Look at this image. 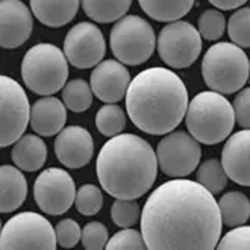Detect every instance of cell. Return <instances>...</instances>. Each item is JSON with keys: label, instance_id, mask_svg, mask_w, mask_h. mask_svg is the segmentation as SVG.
<instances>
[{"label": "cell", "instance_id": "14", "mask_svg": "<svg viewBox=\"0 0 250 250\" xmlns=\"http://www.w3.org/2000/svg\"><path fill=\"white\" fill-rule=\"evenodd\" d=\"M32 12L20 0L0 2V44L3 49H17L32 34Z\"/></svg>", "mask_w": 250, "mask_h": 250}, {"label": "cell", "instance_id": "37", "mask_svg": "<svg viewBox=\"0 0 250 250\" xmlns=\"http://www.w3.org/2000/svg\"><path fill=\"white\" fill-rule=\"evenodd\" d=\"M208 2L220 11H232L243 6L247 0H208Z\"/></svg>", "mask_w": 250, "mask_h": 250}, {"label": "cell", "instance_id": "36", "mask_svg": "<svg viewBox=\"0 0 250 250\" xmlns=\"http://www.w3.org/2000/svg\"><path fill=\"white\" fill-rule=\"evenodd\" d=\"M233 111H235V120L244 129H250V86L235 97L233 100Z\"/></svg>", "mask_w": 250, "mask_h": 250}, {"label": "cell", "instance_id": "19", "mask_svg": "<svg viewBox=\"0 0 250 250\" xmlns=\"http://www.w3.org/2000/svg\"><path fill=\"white\" fill-rule=\"evenodd\" d=\"M34 16L47 27H62L78 14L81 0H29Z\"/></svg>", "mask_w": 250, "mask_h": 250}, {"label": "cell", "instance_id": "29", "mask_svg": "<svg viewBox=\"0 0 250 250\" xmlns=\"http://www.w3.org/2000/svg\"><path fill=\"white\" fill-rule=\"evenodd\" d=\"M141 208L134 199H115L111 208V218L115 226L132 228L138 223Z\"/></svg>", "mask_w": 250, "mask_h": 250}, {"label": "cell", "instance_id": "16", "mask_svg": "<svg viewBox=\"0 0 250 250\" xmlns=\"http://www.w3.org/2000/svg\"><path fill=\"white\" fill-rule=\"evenodd\" d=\"M55 153L60 163L67 168H81L91 161L94 141L85 127H64L55 140Z\"/></svg>", "mask_w": 250, "mask_h": 250}, {"label": "cell", "instance_id": "21", "mask_svg": "<svg viewBox=\"0 0 250 250\" xmlns=\"http://www.w3.org/2000/svg\"><path fill=\"white\" fill-rule=\"evenodd\" d=\"M12 161L23 171L41 170L47 159V147L37 135H23L12 147Z\"/></svg>", "mask_w": 250, "mask_h": 250}, {"label": "cell", "instance_id": "35", "mask_svg": "<svg viewBox=\"0 0 250 250\" xmlns=\"http://www.w3.org/2000/svg\"><path fill=\"white\" fill-rule=\"evenodd\" d=\"M55 230H56L58 244H60L61 247H64V249L75 247L81 241V237H82L81 226L71 218L61 220V222L56 225Z\"/></svg>", "mask_w": 250, "mask_h": 250}, {"label": "cell", "instance_id": "2", "mask_svg": "<svg viewBox=\"0 0 250 250\" xmlns=\"http://www.w3.org/2000/svg\"><path fill=\"white\" fill-rule=\"evenodd\" d=\"M130 122L150 135L173 132L185 119L188 91L182 79L168 68H146L130 81L126 93Z\"/></svg>", "mask_w": 250, "mask_h": 250}, {"label": "cell", "instance_id": "11", "mask_svg": "<svg viewBox=\"0 0 250 250\" xmlns=\"http://www.w3.org/2000/svg\"><path fill=\"white\" fill-rule=\"evenodd\" d=\"M158 166L170 178H185L193 173L202 158L200 143L185 132H170L156 147Z\"/></svg>", "mask_w": 250, "mask_h": 250}, {"label": "cell", "instance_id": "28", "mask_svg": "<svg viewBox=\"0 0 250 250\" xmlns=\"http://www.w3.org/2000/svg\"><path fill=\"white\" fill-rule=\"evenodd\" d=\"M228 34L233 44L240 47H250V8H240L228 21Z\"/></svg>", "mask_w": 250, "mask_h": 250}, {"label": "cell", "instance_id": "5", "mask_svg": "<svg viewBox=\"0 0 250 250\" xmlns=\"http://www.w3.org/2000/svg\"><path fill=\"white\" fill-rule=\"evenodd\" d=\"M203 81L212 91L233 94L246 85L250 61L246 52L233 42H217L208 49L202 61Z\"/></svg>", "mask_w": 250, "mask_h": 250}, {"label": "cell", "instance_id": "13", "mask_svg": "<svg viewBox=\"0 0 250 250\" xmlns=\"http://www.w3.org/2000/svg\"><path fill=\"white\" fill-rule=\"evenodd\" d=\"M64 53L73 67L81 70L91 68L105 58V37L96 24L88 21L78 23L65 35Z\"/></svg>", "mask_w": 250, "mask_h": 250}, {"label": "cell", "instance_id": "22", "mask_svg": "<svg viewBox=\"0 0 250 250\" xmlns=\"http://www.w3.org/2000/svg\"><path fill=\"white\" fill-rule=\"evenodd\" d=\"M196 0H138L141 9L150 19L171 23L182 19L193 9Z\"/></svg>", "mask_w": 250, "mask_h": 250}, {"label": "cell", "instance_id": "10", "mask_svg": "<svg viewBox=\"0 0 250 250\" xmlns=\"http://www.w3.org/2000/svg\"><path fill=\"white\" fill-rule=\"evenodd\" d=\"M202 52V35L188 21L176 20L161 29L158 53L168 67L187 68L197 61Z\"/></svg>", "mask_w": 250, "mask_h": 250}, {"label": "cell", "instance_id": "26", "mask_svg": "<svg viewBox=\"0 0 250 250\" xmlns=\"http://www.w3.org/2000/svg\"><path fill=\"white\" fill-rule=\"evenodd\" d=\"M197 182L211 191L212 194L222 193L228 184V174L223 168L222 161L208 159L202 163L197 170Z\"/></svg>", "mask_w": 250, "mask_h": 250}, {"label": "cell", "instance_id": "33", "mask_svg": "<svg viewBox=\"0 0 250 250\" xmlns=\"http://www.w3.org/2000/svg\"><path fill=\"white\" fill-rule=\"evenodd\" d=\"M82 246L86 250H102L105 249L109 237H108V229L105 225L99 222L86 223L82 229V237H81Z\"/></svg>", "mask_w": 250, "mask_h": 250}, {"label": "cell", "instance_id": "6", "mask_svg": "<svg viewBox=\"0 0 250 250\" xmlns=\"http://www.w3.org/2000/svg\"><path fill=\"white\" fill-rule=\"evenodd\" d=\"M24 85L35 94L52 96L65 86L68 78V60L65 53L49 42L31 47L21 62Z\"/></svg>", "mask_w": 250, "mask_h": 250}, {"label": "cell", "instance_id": "34", "mask_svg": "<svg viewBox=\"0 0 250 250\" xmlns=\"http://www.w3.org/2000/svg\"><path fill=\"white\" fill-rule=\"evenodd\" d=\"M220 250H250V226H235L218 241Z\"/></svg>", "mask_w": 250, "mask_h": 250}, {"label": "cell", "instance_id": "23", "mask_svg": "<svg viewBox=\"0 0 250 250\" xmlns=\"http://www.w3.org/2000/svg\"><path fill=\"white\" fill-rule=\"evenodd\" d=\"M82 9L93 21L114 23L126 16L132 0H81Z\"/></svg>", "mask_w": 250, "mask_h": 250}, {"label": "cell", "instance_id": "7", "mask_svg": "<svg viewBox=\"0 0 250 250\" xmlns=\"http://www.w3.org/2000/svg\"><path fill=\"white\" fill-rule=\"evenodd\" d=\"M109 41L117 61L132 67L149 61L156 47L153 27L138 16H125L115 21Z\"/></svg>", "mask_w": 250, "mask_h": 250}, {"label": "cell", "instance_id": "1", "mask_svg": "<svg viewBox=\"0 0 250 250\" xmlns=\"http://www.w3.org/2000/svg\"><path fill=\"white\" fill-rule=\"evenodd\" d=\"M222 228L214 194L181 178L159 185L141 212V233L150 250H212Z\"/></svg>", "mask_w": 250, "mask_h": 250}, {"label": "cell", "instance_id": "25", "mask_svg": "<svg viewBox=\"0 0 250 250\" xmlns=\"http://www.w3.org/2000/svg\"><path fill=\"white\" fill-rule=\"evenodd\" d=\"M91 85L83 79H73L62 88V102L73 112H85L93 104Z\"/></svg>", "mask_w": 250, "mask_h": 250}, {"label": "cell", "instance_id": "8", "mask_svg": "<svg viewBox=\"0 0 250 250\" xmlns=\"http://www.w3.org/2000/svg\"><path fill=\"white\" fill-rule=\"evenodd\" d=\"M56 230L37 212H20L9 218L0 233L2 250H55Z\"/></svg>", "mask_w": 250, "mask_h": 250}, {"label": "cell", "instance_id": "30", "mask_svg": "<svg viewBox=\"0 0 250 250\" xmlns=\"http://www.w3.org/2000/svg\"><path fill=\"white\" fill-rule=\"evenodd\" d=\"M75 205L78 212H81L82 215H96L102 207H104V194H102V189L93 184H86L82 185L78 193H76V199H75Z\"/></svg>", "mask_w": 250, "mask_h": 250}, {"label": "cell", "instance_id": "4", "mask_svg": "<svg viewBox=\"0 0 250 250\" xmlns=\"http://www.w3.org/2000/svg\"><path fill=\"white\" fill-rule=\"evenodd\" d=\"M235 111L230 102L217 91H202L189 102L185 125L199 143L218 144L225 141L235 126Z\"/></svg>", "mask_w": 250, "mask_h": 250}, {"label": "cell", "instance_id": "20", "mask_svg": "<svg viewBox=\"0 0 250 250\" xmlns=\"http://www.w3.org/2000/svg\"><path fill=\"white\" fill-rule=\"evenodd\" d=\"M27 196V184L21 170L16 166L0 167V211L19 209Z\"/></svg>", "mask_w": 250, "mask_h": 250}, {"label": "cell", "instance_id": "12", "mask_svg": "<svg viewBox=\"0 0 250 250\" xmlns=\"http://www.w3.org/2000/svg\"><path fill=\"white\" fill-rule=\"evenodd\" d=\"M76 193L68 171L55 167L41 171L34 185V199L40 209L49 215L65 214L75 203Z\"/></svg>", "mask_w": 250, "mask_h": 250}, {"label": "cell", "instance_id": "32", "mask_svg": "<svg viewBox=\"0 0 250 250\" xmlns=\"http://www.w3.org/2000/svg\"><path fill=\"white\" fill-rule=\"evenodd\" d=\"M106 249L108 250H143L147 249V246L141 232L135 229L123 228V230L117 232L114 237L109 238Z\"/></svg>", "mask_w": 250, "mask_h": 250}, {"label": "cell", "instance_id": "18", "mask_svg": "<svg viewBox=\"0 0 250 250\" xmlns=\"http://www.w3.org/2000/svg\"><path fill=\"white\" fill-rule=\"evenodd\" d=\"M67 120V106L56 97L37 100L31 111V126L41 137H53L64 129Z\"/></svg>", "mask_w": 250, "mask_h": 250}, {"label": "cell", "instance_id": "9", "mask_svg": "<svg viewBox=\"0 0 250 250\" xmlns=\"http://www.w3.org/2000/svg\"><path fill=\"white\" fill-rule=\"evenodd\" d=\"M31 111L23 86L12 78H0V147L16 144L23 137Z\"/></svg>", "mask_w": 250, "mask_h": 250}, {"label": "cell", "instance_id": "31", "mask_svg": "<svg viewBox=\"0 0 250 250\" xmlns=\"http://www.w3.org/2000/svg\"><path fill=\"white\" fill-rule=\"evenodd\" d=\"M226 31V19L220 9H207L199 17V32L208 41H217Z\"/></svg>", "mask_w": 250, "mask_h": 250}, {"label": "cell", "instance_id": "24", "mask_svg": "<svg viewBox=\"0 0 250 250\" xmlns=\"http://www.w3.org/2000/svg\"><path fill=\"white\" fill-rule=\"evenodd\" d=\"M223 223L229 228L241 226L250 218V200L244 193L230 191L218 200Z\"/></svg>", "mask_w": 250, "mask_h": 250}, {"label": "cell", "instance_id": "3", "mask_svg": "<svg viewBox=\"0 0 250 250\" xmlns=\"http://www.w3.org/2000/svg\"><path fill=\"white\" fill-rule=\"evenodd\" d=\"M158 158L152 146L138 135L119 134L102 147L96 170L106 193L114 199H140L153 187Z\"/></svg>", "mask_w": 250, "mask_h": 250}, {"label": "cell", "instance_id": "27", "mask_svg": "<svg viewBox=\"0 0 250 250\" xmlns=\"http://www.w3.org/2000/svg\"><path fill=\"white\" fill-rule=\"evenodd\" d=\"M126 126V114L117 105H105L97 111L96 115V127L105 137H115L122 134Z\"/></svg>", "mask_w": 250, "mask_h": 250}, {"label": "cell", "instance_id": "15", "mask_svg": "<svg viewBox=\"0 0 250 250\" xmlns=\"http://www.w3.org/2000/svg\"><path fill=\"white\" fill-rule=\"evenodd\" d=\"M130 83L129 71L120 61L106 60L96 65L90 85L94 96L105 104H117L126 97Z\"/></svg>", "mask_w": 250, "mask_h": 250}, {"label": "cell", "instance_id": "17", "mask_svg": "<svg viewBox=\"0 0 250 250\" xmlns=\"http://www.w3.org/2000/svg\"><path fill=\"white\" fill-rule=\"evenodd\" d=\"M222 164L232 182L250 187V129L237 132L226 141Z\"/></svg>", "mask_w": 250, "mask_h": 250}]
</instances>
